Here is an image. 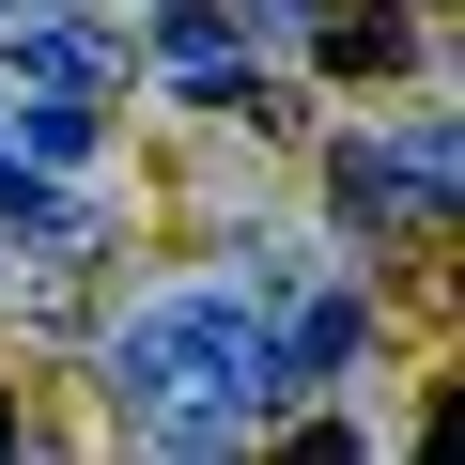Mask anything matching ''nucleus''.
Listing matches in <instances>:
<instances>
[{
	"label": "nucleus",
	"mask_w": 465,
	"mask_h": 465,
	"mask_svg": "<svg viewBox=\"0 0 465 465\" xmlns=\"http://www.w3.org/2000/svg\"><path fill=\"white\" fill-rule=\"evenodd\" d=\"M94 388H109V419H140L171 450H232V434H264L295 403V357H280L264 295H155V311L109 326Z\"/></svg>",
	"instance_id": "1"
},
{
	"label": "nucleus",
	"mask_w": 465,
	"mask_h": 465,
	"mask_svg": "<svg viewBox=\"0 0 465 465\" xmlns=\"http://www.w3.org/2000/svg\"><path fill=\"white\" fill-rule=\"evenodd\" d=\"M450 186H465L450 109H419V124H388V140H341V217H357V232H450Z\"/></svg>",
	"instance_id": "2"
},
{
	"label": "nucleus",
	"mask_w": 465,
	"mask_h": 465,
	"mask_svg": "<svg viewBox=\"0 0 465 465\" xmlns=\"http://www.w3.org/2000/svg\"><path fill=\"white\" fill-rule=\"evenodd\" d=\"M0 78H16V94H109V78H124V47H109V32H78V16H16V32H0Z\"/></svg>",
	"instance_id": "3"
},
{
	"label": "nucleus",
	"mask_w": 465,
	"mask_h": 465,
	"mask_svg": "<svg viewBox=\"0 0 465 465\" xmlns=\"http://www.w3.org/2000/svg\"><path fill=\"white\" fill-rule=\"evenodd\" d=\"M155 78H171V94H217V109H232V94H249V32H232L217 0H171V16H155Z\"/></svg>",
	"instance_id": "4"
},
{
	"label": "nucleus",
	"mask_w": 465,
	"mask_h": 465,
	"mask_svg": "<svg viewBox=\"0 0 465 465\" xmlns=\"http://www.w3.org/2000/svg\"><path fill=\"white\" fill-rule=\"evenodd\" d=\"M94 94H16V109H0V155H32V171H94Z\"/></svg>",
	"instance_id": "5"
},
{
	"label": "nucleus",
	"mask_w": 465,
	"mask_h": 465,
	"mask_svg": "<svg viewBox=\"0 0 465 465\" xmlns=\"http://www.w3.org/2000/svg\"><path fill=\"white\" fill-rule=\"evenodd\" d=\"M326 63L341 78H388L403 63V16H388V0H341V16H326Z\"/></svg>",
	"instance_id": "6"
},
{
	"label": "nucleus",
	"mask_w": 465,
	"mask_h": 465,
	"mask_svg": "<svg viewBox=\"0 0 465 465\" xmlns=\"http://www.w3.org/2000/svg\"><path fill=\"white\" fill-rule=\"evenodd\" d=\"M0 450H16V388H0Z\"/></svg>",
	"instance_id": "7"
},
{
	"label": "nucleus",
	"mask_w": 465,
	"mask_h": 465,
	"mask_svg": "<svg viewBox=\"0 0 465 465\" xmlns=\"http://www.w3.org/2000/svg\"><path fill=\"white\" fill-rule=\"evenodd\" d=\"M32 16H63V0H32Z\"/></svg>",
	"instance_id": "8"
}]
</instances>
